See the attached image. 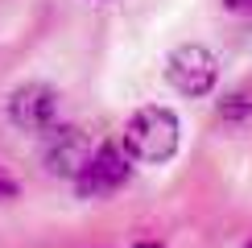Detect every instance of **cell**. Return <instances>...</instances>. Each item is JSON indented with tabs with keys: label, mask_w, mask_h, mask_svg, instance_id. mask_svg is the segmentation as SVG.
I'll return each mask as SVG.
<instances>
[{
	"label": "cell",
	"mask_w": 252,
	"mask_h": 248,
	"mask_svg": "<svg viewBox=\"0 0 252 248\" xmlns=\"http://www.w3.org/2000/svg\"><path fill=\"white\" fill-rule=\"evenodd\" d=\"M178 145H182V124L161 103H145L124 120V153L132 161L161 165L178 153Z\"/></svg>",
	"instance_id": "1"
},
{
	"label": "cell",
	"mask_w": 252,
	"mask_h": 248,
	"mask_svg": "<svg viewBox=\"0 0 252 248\" xmlns=\"http://www.w3.org/2000/svg\"><path fill=\"white\" fill-rule=\"evenodd\" d=\"M165 83L186 99H203L215 91L219 83V58L198 41H186V46H174L165 54Z\"/></svg>",
	"instance_id": "2"
},
{
	"label": "cell",
	"mask_w": 252,
	"mask_h": 248,
	"mask_svg": "<svg viewBox=\"0 0 252 248\" xmlns=\"http://www.w3.org/2000/svg\"><path fill=\"white\" fill-rule=\"evenodd\" d=\"M128 178H132V157L124 153V145H99V149H91V157L83 161V170L70 182H75L79 199H108Z\"/></svg>",
	"instance_id": "3"
},
{
	"label": "cell",
	"mask_w": 252,
	"mask_h": 248,
	"mask_svg": "<svg viewBox=\"0 0 252 248\" xmlns=\"http://www.w3.org/2000/svg\"><path fill=\"white\" fill-rule=\"evenodd\" d=\"M4 112L21 132H46L50 124H58V91L50 83H21L17 91H8Z\"/></svg>",
	"instance_id": "4"
},
{
	"label": "cell",
	"mask_w": 252,
	"mask_h": 248,
	"mask_svg": "<svg viewBox=\"0 0 252 248\" xmlns=\"http://www.w3.org/2000/svg\"><path fill=\"white\" fill-rule=\"evenodd\" d=\"M46 149H41V161L54 178H75L83 170V161L91 157V137L75 124H50L46 132Z\"/></svg>",
	"instance_id": "5"
},
{
	"label": "cell",
	"mask_w": 252,
	"mask_h": 248,
	"mask_svg": "<svg viewBox=\"0 0 252 248\" xmlns=\"http://www.w3.org/2000/svg\"><path fill=\"white\" fill-rule=\"evenodd\" d=\"M215 116L223 124H248L252 120V95L248 91H236V95H223L215 103Z\"/></svg>",
	"instance_id": "6"
},
{
	"label": "cell",
	"mask_w": 252,
	"mask_h": 248,
	"mask_svg": "<svg viewBox=\"0 0 252 248\" xmlns=\"http://www.w3.org/2000/svg\"><path fill=\"white\" fill-rule=\"evenodd\" d=\"M17 194H21V182L4 170V165H0V203H13Z\"/></svg>",
	"instance_id": "7"
},
{
	"label": "cell",
	"mask_w": 252,
	"mask_h": 248,
	"mask_svg": "<svg viewBox=\"0 0 252 248\" xmlns=\"http://www.w3.org/2000/svg\"><path fill=\"white\" fill-rule=\"evenodd\" d=\"M232 17H252V0H219Z\"/></svg>",
	"instance_id": "8"
},
{
	"label": "cell",
	"mask_w": 252,
	"mask_h": 248,
	"mask_svg": "<svg viewBox=\"0 0 252 248\" xmlns=\"http://www.w3.org/2000/svg\"><path fill=\"white\" fill-rule=\"evenodd\" d=\"M132 248H165V244H157V240H141V244H132Z\"/></svg>",
	"instance_id": "9"
},
{
	"label": "cell",
	"mask_w": 252,
	"mask_h": 248,
	"mask_svg": "<svg viewBox=\"0 0 252 248\" xmlns=\"http://www.w3.org/2000/svg\"><path fill=\"white\" fill-rule=\"evenodd\" d=\"M244 248H252V240H248V244H244Z\"/></svg>",
	"instance_id": "10"
}]
</instances>
